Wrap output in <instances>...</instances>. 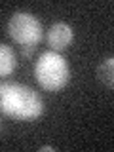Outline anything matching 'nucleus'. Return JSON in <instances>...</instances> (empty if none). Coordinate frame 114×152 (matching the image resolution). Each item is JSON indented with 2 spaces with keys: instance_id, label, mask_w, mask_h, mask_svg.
I'll list each match as a JSON object with an SVG mask.
<instances>
[{
  "instance_id": "nucleus-1",
  "label": "nucleus",
  "mask_w": 114,
  "mask_h": 152,
  "mask_svg": "<svg viewBox=\"0 0 114 152\" xmlns=\"http://www.w3.org/2000/svg\"><path fill=\"white\" fill-rule=\"evenodd\" d=\"M0 110L19 122L36 120L44 114V101L31 86L0 82Z\"/></svg>"
},
{
  "instance_id": "nucleus-7",
  "label": "nucleus",
  "mask_w": 114,
  "mask_h": 152,
  "mask_svg": "<svg viewBox=\"0 0 114 152\" xmlns=\"http://www.w3.org/2000/svg\"><path fill=\"white\" fill-rule=\"evenodd\" d=\"M34 50H36L34 46H25V48H21V53H23V57H31L34 53Z\"/></svg>"
},
{
  "instance_id": "nucleus-2",
  "label": "nucleus",
  "mask_w": 114,
  "mask_h": 152,
  "mask_svg": "<svg viewBox=\"0 0 114 152\" xmlns=\"http://www.w3.org/2000/svg\"><path fill=\"white\" fill-rule=\"evenodd\" d=\"M34 78L46 91H61L70 78V66L57 51H44L34 63Z\"/></svg>"
},
{
  "instance_id": "nucleus-6",
  "label": "nucleus",
  "mask_w": 114,
  "mask_h": 152,
  "mask_svg": "<svg viewBox=\"0 0 114 152\" xmlns=\"http://www.w3.org/2000/svg\"><path fill=\"white\" fill-rule=\"evenodd\" d=\"M97 78L107 88H112L114 86V59L112 57H107V59L101 61V65L97 66Z\"/></svg>"
},
{
  "instance_id": "nucleus-9",
  "label": "nucleus",
  "mask_w": 114,
  "mask_h": 152,
  "mask_svg": "<svg viewBox=\"0 0 114 152\" xmlns=\"http://www.w3.org/2000/svg\"><path fill=\"white\" fill-rule=\"evenodd\" d=\"M0 127H2V124H0Z\"/></svg>"
},
{
  "instance_id": "nucleus-8",
  "label": "nucleus",
  "mask_w": 114,
  "mask_h": 152,
  "mask_svg": "<svg viewBox=\"0 0 114 152\" xmlns=\"http://www.w3.org/2000/svg\"><path fill=\"white\" fill-rule=\"evenodd\" d=\"M51 150H55L53 146H40V152H51Z\"/></svg>"
},
{
  "instance_id": "nucleus-3",
  "label": "nucleus",
  "mask_w": 114,
  "mask_h": 152,
  "mask_svg": "<svg viewBox=\"0 0 114 152\" xmlns=\"http://www.w3.org/2000/svg\"><path fill=\"white\" fill-rule=\"evenodd\" d=\"M8 34L21 48L34 46L44 38L42 23L28 12H15L8 21Z\"/></svg>"
},
{
  "instance_id": "nucleus-4",
  "label": "nucleus",
  "mask_w": 114,
  "mask_h": 152,
  "mask_svg": "<svg viewBox=\"0 0 114 152\" xmlns=\"http://www.w3.org/2000/svg\"><path fill=\"white\" fill-rule=\"evenodd\" d=\"M74 38V32H72V27L66 25V23L59 21V23H53L50 28H48V34H46V40H48V46L51 48V51H57L61 53L63 50L70 46Z\"/></svg>"
},
{
  "instance_id": "nucleus-5",
  "label": "nucleus",
  "mask_w": 114,
  "mask_h": 152,
  "mask_svg": "<svg viewBox=\"0 0 114 152\" xmlns=\"http://www.w3.org/2000/svg\"><path fill=\"white\" fill-rule=\"evenodd\" d=\"M17 69V57L12 46L0 42V78L10 76Z\"/></svg>"
}]
</instances>
